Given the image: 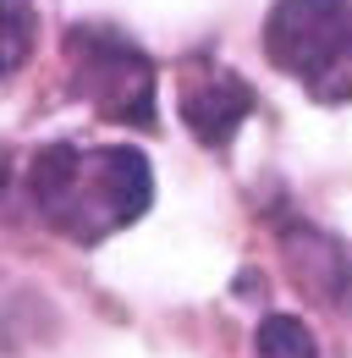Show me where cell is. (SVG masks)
I'll return each mask as SVG.
<instances>
[{"label": "cell", "instance_id": "6da1fadb", "mask_svg": "<svg viewBox=\"0 0 352 358\" xmlns=\"http://www.w3.org/2000/svg\"><path fill=\"white\" fill-rule=\"evenodd\" d=\"M28 199L66 243H105L154 204V166L132 143H50L28 166Z\"/></svg>", "mask_w": 352, "mask_h": 358}, {"label": "cell", "instance_id": "7a4b0ae2", "mask_svg": "<svg viewBox=\"0 0 352 358\" xmlns=\"http://www.w3.org/2000/svg\"><path fill=\"white\" fill-rule=\"evenodd\" d=\"M264 55L314 99H352V0H275L264 17Z\"/></svg>", "mask_w": 352, "mask_h": 358}, {"label": "cell", "instance_id": "3957f363", "mask_svg": "<svg viewBox=\"0 0 352 358\" xmlns=\"http://www.w3.org/2000/svg\"><path fill=\"white\" fill-rule=\"evenodd\" d=\"M66 89L105 122L143 127V133L160 122V110H154V61L122 28H105V22L66 28Z\"/></svg>", "mask_w": 352, "mask_h": 358}, {"label": "cell", "instance_id": "277c9868", "mask_svg": "<svg viewBox=\"0 0 352 358\" xmlns=\"http://www.w3.org/2000/svg\"><path fill=\"white\" fill-rule=\"evenodd\" d=\"M254 116V89L237 78V72H220V66H193V78L182 83V122L198 143H231L237 127Z\"/></svg>", "mask_w": 352, "mask_h": 358}, {"label": "cell", "instance_id": "5b68a950", "mask_svg": "<svg viewBox=\"0 0 352 358\" xmlns=\"http://www.w3.org/2000/svg\"><path fill=\"white\" fill-rule=\"evenodd\" d=\"M281 254H286V270L298 275V287L308 298H319L330 309H352V259L330 231L286 221L281 226Z\"/></svg>", "mask_w": 352, "mask_h": 358}, {"label": "cell", "instance_id": "8992f818", "mask_svg": "<svg viewBox=\"0 0 352 358\" xmlns=\"http://www.w3.org/2000/svg\"><path fill=\"white\" fill-rule=\"evenodd\" d=\"M34 45H39L34 0H0V89L34 61Z\"/></svg>", "mask_w": 352, "mask_h": 358}, {"label": "cell", "instance_id": "52a82bcc", "mask_svg": "<svg viewBox=\"0 0 352 358\" xmlns=\"http://www.w3.org/2000/svg\"><path fill=\"white\" fill-rule=\"evenodd\" d=\"M254 348H259V358H319V342L298 314H264Z\"/></svg>", "mask_w": 352, "mask_h": 358}]
</instances>
